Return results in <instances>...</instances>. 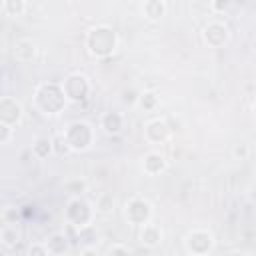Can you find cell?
<instances>
[{
    "label": "cell",
    "instance_id": "cell-1",
    "mask_svg": "<svg viewBox=\"0 0 256 256\" xmlns=\"http://www.w3.org/2000/svg\"><path fill=\"white\" fill-rule=\"evenodd\" d=\"M32 104L44 116L60 114L68 104L62 82H42V84H38L34 88V94H32Z\"/></svg>",
    "mask_w": 256,
    "mask_h": 256
},
{
    "label": "cell",
    "instance_id": "cell-2",
    "mask_svg": "<svg viewBox=\"0 0 256 256\" xmlns=\"http://www.w3.org/2000/svg\"><path fill=\"white\" fill-rule=\"evenodd\" d=\"M84 46L96 60H106L118 50V34L108 24H96L86 32Z\"/></svg>",
    "mask_w": 256,
    "mask_h": 256
},
{
    "label": "cell",
    "instance_id": "cell-3",
    "mask_svg": "<svg viewBox=\"0 0 256 256\" xmlns=\"http://www.w3.org/2000/svg\"><path fill=\"white\" fill-rule=\"evenodd\" d=\"M94 218H96V208L84 196L68 198V202L64 206V220L68 226H72L80 232L84 228H90Z\"/></svg>",
    "mask_w": 256,
    "mask_h": 256
},
{
    "label": "cell",
    "instance_id": "cell-4",
    "mask_svg": "<svg viewBox=\"0 0 256 256\" xmlns=\"http://www.w3.org/2000/svg\"><path fill=\"white\" fill-rule=\"evenodd\" d=\"M68 146L72 152H86L94 146V140H96V132L92 128V124L84 122V120H74L70 122L64 130H62Z\"/></svg>",
    "mask_w": 256,
    "mask_h": 256
},
{
    "label": "cell",
    "instance_id": "cell-5",
    "mask_svg": "<svg viewBox=\"0 0 256 256\" xmlns=\"http://www.w3.org/2000/svg\"><path fill=\"white\" fill-rule=\"evenodd\" d=\"M152 216H154V208H152L150 200H146L142 196H132L124 204V218L132 226H144V224L152 222Z\"/></svg>",
    "mask_w": 256,
    "mask_h": 256
},
{
    "label": "cell",
    "instance_id": "cell-6",
    "mask_svg": "<svg viewBox=\"0 0 256 256\" xmlns=\"http://www.w3.org/2000/svg\"><path fill=\"white\" fill-rule=\"evenodd\" d=\"M214 234L206 228H194L184 238V248L190 256H208L214 250Z\"/></svg>",
    "mask_w": 256,
    "mask_h": 256
},
{
    "label": "cell",
    "instance_id": "cell-7",
    "mask_svg": "<svg viewBox=\"0 0 256 256\" xmlns=\"http://www.w3.org/2000/svg\"><path fill=\"white\" fill-rule=\"evenodd\" d=\"M62 88H64V94H66L68 102H74V104L84 102V100L88 98L90 90H92L88 76H84V74H80V72L68 74V76L64 78V82H62Z\"/></svg>",
    "mask_w": 256,
    "mask_h": 256
},
{
    "label": "cell",
    "instance_id": "cell-8",
    "mask_svg": "<svg viewBox=\"0 0 256 256\" xmlns=\"http://www.w3.org/2000/svg\"><path fill=\"white\" fill-rule=\"evenodd\" d=\"M202 40L210 46V48H222L228 40H230V26L224 20H208L202 28Z\"/></svg>",
    "mask_w": 256,
    "mask_h": 256
},
{
    "label": "cell",
    "instance_id": "cell-9",
    "mask_svg": "<svg viewBox=\"0 0 256 256\" xmlns=\"http://www.w3.org/2000/svg\"><path fill=\"white\" fill-rule=\"evenodd\" d=\"M22 120H24L22 104L12 96H2L0 98V124L16 128L22 124Z\"/></svg>",
    "mask_w": 256,
    "mask_h": 256
},
{
    "label": "cell",
    "instance_id": "cell-10",
    "mask_svg": "<svg viewBox=\"0 0 256 256\" xmlns=\"http://www.w3.org/2000/svg\"><path fill=\"white\" fill-rule=\"evenodd\" d=\"M170 136H172V128L164 118H152L144 124V138L150 144H162L170 140Z\"/></svg>",
    "mask_w": 256,
    "mask_h": 256
},
{
    "label": "cell",
    "instance_id": "cell-11",
    "mask_svg": "<svg viewBox=\"0 0 256 256\" xmlns=\"http://www.w3.org/2000/svg\"><path fill=\"white\" fill-rule=\"evenodd\" d=\"M100 128H102V132L108 134V136H118V134H122L124 128H126V118H124V114L118 112V110H108V112H104V114L100 116Z\"/></svg>",
    "mask_w": 256,
    "mask_h": 256
},
{
    "label": "cell",
    "instance_id": "cell-12",
    "mask_svg": "<svg viewBox=\"0 0 256 256\" xmlns=\"http://www.w3.org/2000/svg\"><path fill=\"white\" fill-rule=\"evenodd\" d=\"M140 168L146 176H158L162 174L166 168H168V160L162 152H156V150H150L142 156V162H140Z\"/></svg>",
    "mask_w": 256,
    "mask_h": 256
},
{
    "label": "cell",
    "instance_id": "cell-13",
    "mask_svg": "<svg viewBox=\"0 0 256 256\" xmlns=\"http://www.w3.org/2000/svg\"><path fill=\"white\" fill-rule=\"evenodd\" d=\"M162 238H164V232H162V228L156 222H148V224L140 226L138 240H140V244L144 248H150V250L158 248L162 244Z\"/></svg>",
    "mask_w": 256,
    "mask_h": 256
},
{
    "label": "cell",
    "instance_id": "cell-14",
    "mask_svg": "<svg viewBox=\"0 0 256 256\" xmlns=\"http://www.w3.org/2000/svg\"><path fill=\"white\" fill-rule=\"evenodd\" d=\"M38 54V44L36 40L32 38H18L12 46V56L18 60V62H32Z\"/></svg>",
    "mask_w": 256,
    "mask_h": 256
},
{
    "label": "cell",
    "instance_id": "cell-15",
    "mask_svg": "<svg viewBox=\"0 0 256 256\" xmlns=\"http://www.w3.org/2000/svg\"><path fill=\"white\" fill-rule=\"evenodd\" d=\"M166 10H168V6L164 0H146L140 6L142 16L146 20H152V22H158L162 16H166Z\"/></svg>",
    "mask_w": 256,
    "mask_h": 256
},
{
    "label": "cell",
    "instance_id": "cell-16",
    "mask_svg": "<svg viewBox=\"0 0 256 256\" xmlns=\"http://www.w3.org/2000/svg\"><path fill=\"white\" fill-rule=\"evenodd\" d=\"M22 232L18 228L16 222H4L0 228V242L4 248H16V244L20 242Z\"/></svg>",
    "mask_w": 256,
    "mask_h": 256
},
{
    "label": "cell",
    "instance_id": "cell-17",
    "mask_svg": "<svg viewBox=\"0 0 256 256\" xmlns=\"http://www.w3.org/2000/svg\"><path fill=\"white\" fill-rule=\"evenodd\" d=\"M44 242H46V246L50 250V256H62L70 248V240H68V236L64 232H54Z\"/></svg>",
    "mask_w": 256,
    "mask_h": 256
},
{
    "label": "cell",
    "instance_id": "cell-18",
    "mask_svg": "<svg viewBox=\"0 0 256 256\" xmlns=\"http://www.w3.org/2000/svg\"><path fill=\"white\" fill-rule=\"evenodd\" d=\"M30 152H32V156H34L36 160H44V158L52 156V154H54L52 138H48V136H38V138H34V142H32V146H30Z\"/></svg>",
    "mask_w": 256,
    "mask_h": 256
},
{
    "label": "cell",
    "instance_id": "cell-19",
    "mask_svg": "<svg viewBox=\"0 0 256 256\" xmlns=\"http://www.w3.org/2000/svg\"><path fill=\"white\" fill-rule=\"evenodd\" d=\"M94 208H96V214L110 216V214L114 212V208H116V198H114V194H112V192H100L98 198H96Z\"/></svg>",
    "mask_w": 256,
    "mask_h": 256
},
{
    "label": "cell",
    "instance_id": "cell-20",
    "mask_svg": "<svg viewBox=\"0 0 256 256\" xmlns=\"http://www.w3.org/2000/svg\"><path fill=\"white\" fill-rule=\"evenodd\" d=\"M136 106L142 108V110H148V112H150V110H156V108L160 106V96H158L154 90H144V92H140Z\"/></svg>",
    "mask_w": 256,
    "mask_h": 256
},
{
    "label": "cell",
    "instance_id": "cell-21",
    "mask_svg": "<svg viewBox=\"0 0 256 256\" xmlns=\"http://www.w3.org/2000/svg\"><path fill=\"white\" fill-rule=\"evenodd\" d=\"M62 188H64V192H68V194H70V198H76V196H82V194L86 192L88 184H86V180H84V178H78V176H74V178H68V180H64Z\"/></svg>",
    "mask_w": 256,
    "mask_h": 256
},
{
    "label": "cell",
    "instance_id": "cell-22",
    "mask_svg": "<svg viewBox=\"0 0 256 256\" xmlns=\"http://www.w3.org/2000/svg\"><path fill=\"white\" fill-rule=\"evenodd\" d=\"M0 6L6 16H22L28 10V4L24 0H4Z\"/></svg>",
    "mask_w": 256,
    "mask_h": 256
},
{
    "label": "cell",
    "instance_id": "cell-23",
    "mask_svg": "<svg viewBox=\"0 0 256 256\" xmlns=\"http://www.w3.org/2000/svg\"><path fill=\"white\" fill-rule=\"evenodd\" d=\"M52 148H54V156H66V154H70V152H72L62 132H60V134H56V136H52Z\"/></svg>",
    "mask_w": 256,
    "mask_h": 256
},
{
    "label": "cell",
    "instance_id": "cell-24",
    "mask_svg": "<svg viewBox=\"0 0 256 256\" xmlns=\"http://www.w3.org/2000/svg\"><path fill=\"white\" fill-rule=\"evenodd\" d=\"M232 156H234L236 160H240V162H242V160H248V158H250V146H248L246 142H242V140L236 142V144L232 146Z\"/></svg>",
    "mask_w": 256,
    "mask_h": 256
},
{
    "label": "cell",
    "instance_id": "cell-25",
    "mask_svg": "<svg viewBox=\"0 0 256 256\" xmlns=\"http://www.w3.org/2000/svg\"><path fill=\"white\" fill-rule=\"evenodd\" d=\"M28 256H50L46 242H32L28 246Z\"/></svg>",
    "mask_w": 256,
    "mask_h": 256
},
{
    "label": "cell",
    "instance_id": "cell-26",
    "mask_svg": "<svg viewBox=\"0 0 256 256\" xmlns=\"http://www.w3.org/2000/svg\"><path fill=\"white\" fill-rule=\"evenodd\" d=\"M12 138H14V128L0 124V146H8L12 142Z\"/></svg>",
    "mask_w": 256,
    "mask_h": 256
},
{
    "label": "cell",
    "instance_id": "cell-27",
    "mask_svg": "<svg viewBox=\"0 0 256 256\" xmlns=\"http://www.w3.org/2000/svg\"><path fill=\"white\" fill-rule=\"evenodd\" d=\"M106 256H130V250H128L124 244L116 242V244H112V246L106 250Z\"/></svg>",
    "mask_w": 256,
    "mask_h": 256
},
{
    "label": "cell",
    "instance_id": "cell-28",
    "mask_svg": "<svg viewBox=\"0 0 256 256\" xmlns=\"http://www.w3.org/2000/svg\"><path fill=\"white\" fill-rule=\"evenodd\" d=\"M138 96H140V92H136L134 88H130V90H124V92H122V102L136 106V102H138Z\"/></svg>",
    "mask_w": 256,
    "mask_h": 256
},
{
    "label": "cell",
    "instance_id": "cell-29",
    "mask_svg": "<svg viewBox=\"0 0 256 256\" xmlns=\"http://www.w3.org/2000/svg\"><path fill=\"white\" fill-rule=\"evenodd\" d=\"M228 6H230V2H224V0H212V2L208 4V8H210L212 14H220V12H224Z\"/></svg>",
    "mask_w": 256,
    "mask_h": 256
},
{
    "label": "cell",
    "instance_id": "cell-30",
    "mask_svg": "<svg viewBox=\"0 0 256 256\" xmlns=\"http://www.w3.org/2000/svg\"><path fill=\"white\" fill-rule=\"evenodd\" d=\"M78 256H100V252L96 250V246H84Z\"/></svg>",
    "mask_w": 256,
    "mask_h": 256
},
{
    "label": "cell",
    "instance_id": "cell-31",
    "mask_svg": "<svg viewBox=\"0 0 256 256\" xmlns=\"http://www.w3.org/2000/svg\"><path fill=\"white\" fill-rule=\"evenodd\" d=\"M248 198H250V202H254V204H256V184H254V186H250V192H248Z\"/></svg>",
    "mask_w": 256,
    "mask_h": 256
},
{
    "label": "cell",
    "instance_id": "cell-32",
    "mask_svg": "<svg viewBox=\"0 0 256 256\" xmlns=\"http://www.w3.org/2000/svg\"><path fill=\"white\" fill-rule=\"evenodd\" d=\"M228 256H248V254H246L244 250H234V252H230Z\"/></svg>",
    "mask_w": 256,
    "mask_h": 256
},
{
    "label": "cell",
    "instance_id": "cell-33",
    "mask_svg": "<svg viewBox=\"0 0 256 256\" xmlns=\"http://www.w3.org/2000/svg\"><path fill=\"white\" fill-rule=\"evenodd\" d=\"M252 112H254V116H256V100L252 102Z\"/></svg>",
    "mask_w": 256,
    "mask_h": 256
}]
</instances>
